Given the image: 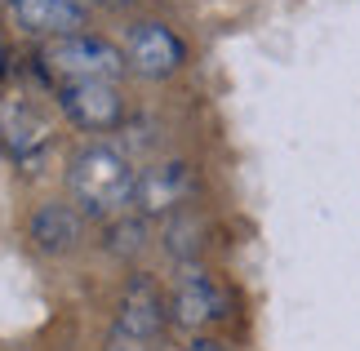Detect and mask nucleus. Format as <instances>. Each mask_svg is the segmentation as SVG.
Instances as JSON below:
<instances>
[{"mask_svg": "<svg viewBox=\"0 0 360 351\" xmlns=\"http://www.w3.org/2000/svg\"><path fill=\"white\" fill-rule=\"evenodd\" d=\"M40 63L45 72L58 80V85H72V80H116L124 67V49H116L112 40L76 32V36H58L40 45Z\"/></svg>", "mask_w": 360, "mask_h": 351, "instance_id": "f03ea898", "label": "nucleus"}, {"mask_svg": "<svg viewBox=\"0 0 360 351\" xmlns=\"http://www.w3.org/2000/svg\"><path fill=\"white\" fill-rule=\"evenodd\" d=\"M169 320H174L169 316V298L160 293V285L151 276H134L129 285H124L120 302H116V333L156 343Z\"/></svg>", "mask_w": 360, "mask_h": 351, "instance_id": "423d86ee", "label": "nucleus"}, {"mask_svg": "<svg viewBox=\"0 0 360 351\" xmlns=\"http://www.w3.org/2000/svg\"><path fill=\"white\" fill-rule=\"evenodd\" d=\"M13 23L32 36L58 40V36H76L89 23V5L85 0H9Z\"/></svg>", "mask_w": 360, "mask_h": 351, "instance_id": "6e6552de", "label": "nucleus"}, {"mask_svg": "<svg viewBox=\"0 0 360 351\" xmlns=\"http://www.w3.org/2000/svg\"><path fill=\"white\" fill-rule=\"evenodd\" d=\"M124 63H129V72L147 80H169L187 63V45L165 23H134L124 36Z\"/></svg>", "mask_w": 360, "mask_h": 351, "instance_id": "7ed1b4c3", "label": "nucleus"}, {"mask_svg": "<svg viewBox=\"0 0 360 351\" xmlns=\"http://www.w3.org/2000/svg\"><path fill=\"white\" fill-rule=\"evenodd\" d=\"M191 196H196V170L183 165V160H165V165H156V170H147L138 178V200L134 205H143L147 218H156V214L174 218L191 205Z\"/></svg>", "mask_w": 360, "mask_h": 351, "instance_id": "0eeeda50", "label": "nucleus"}, {"mask_svg": "<svg viewBox=\"0 0 360 351\" xmlns=\"http://www.w3.org/2000/svg\"><path fill=\"white\" fill-rule=\"evenodd\" d=\"M98 5H103V9H129L134 0H98Z\"/></svg>", "mask_w": 360, "mask_h": 351, "instance_id": "2eb2a0df", "label": "nucleus"}, {"mask_svg": "<svg viewBox=\"0 0 360 351\" xmlns=\"http://www.w3.org/2000/svg\"><path fill=\"white\" fill-rule=\"evenodd\" d=\"M107 351H156V343H147V338H129V333H116V329H112V338H107Z\"/></svg>", "mask_w": 360, "mask_h": 351, "instance_id": "ddd939ff", "label": "nucleus"}, {"mask_svg": "<svg viewBox=\"0 0 360 351\" xmlns=\"http://www.w3.org/2000/svg\"><path fill=\"white\" fill-rule=\"evenodd\" d=\"M58 107L72 116V125H80L89 134H107L124 120L116 80H72V85H58Z\"/></svg>", "mask_w": 360, "mask_h": 351, "instance_id": "39448f33", "label": "nucleus"}, {"mask_svg": "<svg viewBox=\"0 0 360 351\" xmlns=\"http://www.w3.org/2000/svg\"><path fill=\"white\" fill-rule=\"evenodd\" d=\"M169 316L183 329H205L214 320L227 316V289L218 285V276H210L205 267H183L169 293Z\"/></svg>", "mask_w": 360, "mask_h": 351, "instance_id": "20e7f679", "label": "nucleus"}, {"mask_svg": "<svg viewBox=\"0 0 360 351\" xmlns=\"http://www.w3.org/2000/svg\"><path fill=\"white\" fill-rule=\"evenodd\" d=\"M183 351H231V347H227L223 338H191Z\"/></svg>", "mask_w": 360, "mask_h": 351, "instance_id": "4468645a", "label": "nucleus"}, {"mask_svg": "<svg viewBox=\"0 0 360 351\" xmlns=\"http://www.w3.org/2000/svg\"><path fill=\"white\" fill-rule=\"evenodd\" d=\"M200 236H205V222L196 218V209H183V214H174V218H165V231H160V241L165 249H169L174 258H196V249H200Z\"/></svg>", "mask_w": 360, "mask_h": 351, "instance_id": "9b49d317", "label": "nucleus"}, {"mask_svg": "<svg viewBox=\"0 0 360 351\" xmlns=\"http://www.w3.org/2000/svg\"><path fill=\"white\" fill-rule=\"evenodd\" d=\"M27 236H32V245L40 249V254L63 258V254H72V249L80 245V236H85V214H80L76 205L45 200L32 214V222H27Z\"/></svg>", "mask_w": 360, "mask_h": 351, "instance_id": "1a4fd4ad", "label": "nucleus"}, {"mask_svg": "<svg viewBox=\"0 0 360 351\" xmlns=\"http://www.w3.org/2000/svg\"><path fill=\"white\" fill-rule=\"evenodd\" d=\"M0 143L18 160H27V156H36V151H45L49 125L27 98H9V103H0Z\"/></svg>", "mask_w": 360, "mask_h": 351, "instance_id": "9d476101", "label": "nucleus"}, {"mask_svg": "<svg viewBox=\"0 0 360 351\" xmlns=\"http://www.w3.org/2000/svg\"><path fill=\"white\" fill-rule=\"evenodd\" d=\"M147 241V227H143V218H112L107 222V245H112V254H138Z\"/></svg>", "mask_w": 360, "mask_h": 351, "instance_id": "f8f14e48", "label": "nucleus"}, {"mask_svg": "<svg viewBox=\"0 0 360 351\" xmlns=\"http://www.w3.org/2000/svg\"><path fill=\"white\" fill-rule=\"evenodd\" d=\"M67 187H72V205L85 218L112 222L124 214V205L138 200V174L134 165L107 143H89L72 156L67 170Z\"/></svg>", "mask_w": 360, "mask_h": 351, "instance_id": "f257e3e1", "label": "nucleus"}]
</instances>
